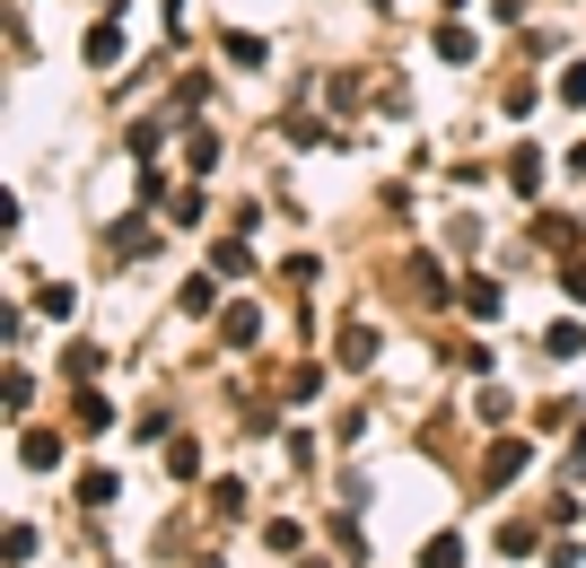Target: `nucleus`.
<instances>
[{"label": "nucleus", "mask_w": 586, "mask_h": 568, "mask_svg": "<svg viewBox=\"0 0 586 568\" xmlns=\"http://www.w3.org/2000/svg\"><path fill=\"white\" fill-rule=\"evenodd\" d=\"M342 358H351V367H367V358H376V341H367V324H351V333H342Z\"/></svg>", "instance_id": "20e7f679"}, {"label": "nucleus", "mask_w": 586, "mask_h": 568, "mask_svg": "<svg viewBox=\"0 0 586 568\" xmlns=\"http://www.w3.org/2000/svg\"><path fill=\"white\" fill-rule=\"evenodd\" d=\"M18 454H26V463H62V438H44V429H26V438H18Z\"/></svg>", "instance_id": "f03ea898"}, {"label": "nucleus", "mask_w": 586, "mask_h": 568, "mask_svg": "<svg viewBox=\"0 0 586 568\" xmlns=\"http://www.w3.org/2000/svg\"><path fill=\"white\" fill-rule=\"evenodd\" d=\"M88 62H97V71H106V62H122V35H115V26H106V18L88 26Z\"/></svg>", "instance_id": "f257e3e1"}, {"label": "nucleus", "mask_w": 586, "mask_h": 568, "mask_svg": "<svg viewBox=\"0 0 586 568\" xmlns=\"http://www.w3.org/2000/svg\"><path fill=\"white\" fill-rule=\"evenodd\" d=\"M420 568H465V543H456V534H438V543H429V560Z\"/></svg>", "instance_id": "7ed1b4c3"}]
</instances>
